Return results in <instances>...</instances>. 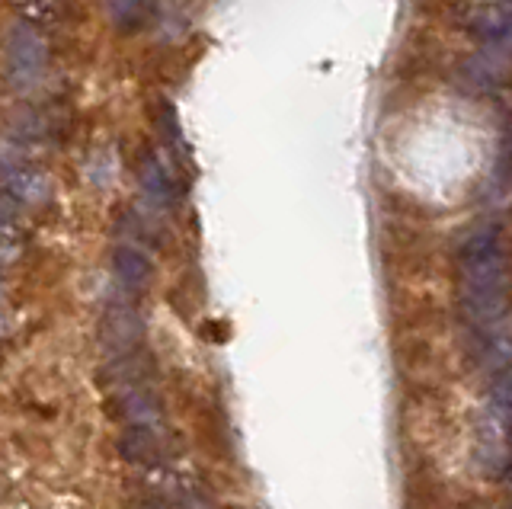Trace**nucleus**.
I'll return each instance as SVG.
<instances>
[{"instance_id": "nucleus-8", "label": "nucleus", "mask_w": 512, "mask_h": 509, "mask_svg": "<svg viewBox=\"0 0 512 509\" xmlns=\"http://www.w3.org/2000/svg\"><path fill=\"white\" fill-rule=\"evenodd\" d=\"M16 225H20V202L0 193V237H10Z\"/></svg>"}, {"instance_id": "nucleus-2", "label": "nucleus", "mask_w": 512, "mask_h": 509, "mask_svg": "<svg viewBox=\"0 0 512 509\" xmlns=\"http://www.w3.org/2000/svg\"><path fill=\"white\" fill-rule=\"evenodd\" d=\"M4 65H7V84L13 90L36 87L48 68V39L42 36V29L29 23H16L7 33Z\"/></svg>"}, {"instance_id": "nucleus-3", "label": "nucleus", "mask_w": 512, "mask_h": 509, "mask_svg": "<svg viewBox=\"0 0 512 509\" xmlns=\"http://www.w3.org/2000/svg\"><path fill=\"white\" fill-rule=\"evenodd\" d=\"M461 87L477 97H493L506 84V52L480 49L461 65Z\"/></svg>"}, {"instance_id": "nucleus-7", "label": "nucleus", "mask_w": 512, "mask_h": 509, "mask_svg": "<svg viewBox=\"0 0 512 509\" xmlns=\"http://www.w3.org/2000/svg\"><path fill=\"white\" fill-rule=\"evenodd\" d=\"M13 4L16 13H20V23H29L36 29L55 23L68 13V0H13Z\"/></svg>"}, {"instance_id": "nucleus-1", "label": "nucleus", "mask_w": 512, "mask_h": 509, "mask_svg": "<svg viewBox=\"0 0 512 509\" xmlns=\"http://www.w3.org/2000/svg\"><path fill=\"white\" fill-rule=\"evenodd\" d=\"M464 317L490 365L506 372V253L500 225H477L461 250Z\"/></svg>"}, {"instance_id": "nucleus-6", "label": "nucleus", "mask_w": 512, "mask_h": 509, "mask_svg": "<svg viewBox=\"0 0 512 509\" xmlns=\"http://www.w3.org/2000/svg\"><path fill=\"white\" fill-rule=\"evenodd\" d=\"M103 10H106L109 23L125 36L141 33V29L151 23L148 0H103Z\"/></svg>"}, {"instance_id": "nucleus-5", "label": "nucleus", "mask_w": 512, "mask_h": 509, "mask_svg": "<svg viewBox=\"0 0 512 509\" xmlns=\"http://www.w3.org/2000/svg\"><path fill=\"white\" fill-rule=\"evenodd\" d=\"M141 189H144V196H148V202L160 212L170 209L173 199H176L173 177H170V170L164 167V161H160L157 154H144L141 157Z\"/></svg>"}, {"instance_id": "nucleus-4", "label": "nucleus", "mask_w": 512, "mask_h": 509, "mask_svg": "<svg viewBox=\"0 0 512 509\" xmlns=\"http://www.w3.org/2000/svg\"><path fill=\"white\" fill-rule=\"evenodd\" d=\"M468 33L480 49L506 52L509 45V10L503 4L477 7L468 17Z\"/></svg>"}]
</instances>
